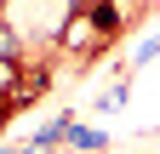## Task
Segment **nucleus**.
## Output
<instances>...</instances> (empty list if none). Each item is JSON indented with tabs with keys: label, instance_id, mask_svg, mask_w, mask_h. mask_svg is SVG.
<instances>
[{
	"label": "nucleus",
	"instance_id": "1",
	"mask_svg": "<svg viewBox=\"0 0 160 154\" xmlns=\"http://www.w3.org/2000/svg\"><path fill=\"white\" fill-rule=\"evenodd\" d=\"M63 143H74V148H103V131H92V126H74L69 120V137Z\"/></svg>",
	"mask_w": 160,
	"mask_h": 154
},
{
	"label": "nucleus",
	"instance_id": "2",
	"mask_svg": "<svg viewBox=\"0 0 160 154\" xmlns=\"http://www.w3.org/2000/svg\"><path fill=\"white\" fill-rule=\"evenodd\" d=\"M0 57H17V29L0 23Z\"/></svg>",
	"mask_w": 160,
	"mask_h": 154
},
{
	"label": "nucleus",
	"instance_id": "3",
	"mask_svg": "<svg viewBox=\"0 0 160 154\" xmlns=\"http://www.w3.org/2000/svg\"><path fill=\"white\" fill-rule=\"evenodd\" d=\"M154 57H160V40H143V46H137V63H154Z\"/></svg>",
	"mask_w": 160,
	"mask_h": 154
},
{
	"label": "nucleus",
	"instance_id": "4",
	"mask_svg": "<svg viewBox=\"0 0 160 154\" xmlns=\"http://www.w3.org/2000/svg\"><path fill=\"white\" fill-rule=\"evenodd\" d=\"M80 6H103V0H80Z\"/></svg>",
	"mask_w": 160,
	"mask_h": 154
},
{
	"label": "nucleus",
	"instance_id": "5",
	"mask_svg": "<svg viewBox=\"0 0 160 154\" xmlns=\"http://www.w3.org/2000/svg\"><path fill=\"white\" fill-rule=\"evenodd\" d=\"M0 154H12V148H0Z\"/></svg>",
	"mask_w": 160,
	"mask_h": 154
}]
</instances>
